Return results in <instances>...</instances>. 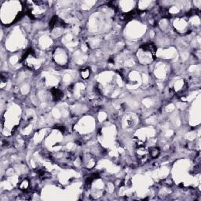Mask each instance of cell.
Here are the masks:
<instances>
[{"label":"cell","mask_w":201,"mask_h":201,"mask_svg":"<svg viewBox=\"0 0 201 201\" xmlns=\"http://www.w3.org/2000/svg\"><path fill=\"white\" fill-rule=\"evenodd\" d=\"M80 75L83 79H86L90 77V70L88 67H85L81 69L80 70Z\"/></svg>","instance_id":"cell-4"},{"label":"cell","mask_w":201,"mask_h":201,"mask_svg":"<svg viewBox=\"0 0 201 201\" xmlns=\"http://www.w3.org/2000/svg\"><path fill=\"white\" fill-rule=\"evenodd\" d=\"M148 152H149V156L152 159H156L160 155V149L156 146H152Z\"/></svg>","instance_id":"cell-2"},{"label":"cell","mask_w":201,"mask_h":201,"mask_svg":"<svg viewBox=\"0 0 201 201\" xmlns=\"http://www.w3.org/2000/svg\"><path fill=\"white\" fill-rule=\"evenodd\" d=\"M135 155H136L137 159L140 163H146L149 159V152L146 149L145 146H138L135 151Z\"/></svg>","instance_id":"cell-1"},{"label":"cell","mask_w":201,"mask_h":201,"mask_svg":"<svg viewBox=\"0 0 201 201\" xmlns=\"http://www.w3.org/2000/svg\"><path fill=\"white\" fill-rule=\"evenodd\" d=\"M29 186H30V182H29L28 179H27V178L23 179V180L21 181L19 184H18L19 189L22 190V191H26L29 188Z\"/></svg>","instance_id":"cell-3"}]
</instances>
